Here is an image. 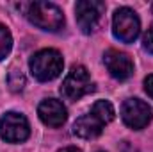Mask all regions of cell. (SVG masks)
<instances>
[{
	"instance_id": "obj_1",
	"label": "cell",
	"mask_w": 153,
	"mask_h": 152,
	"mask_svg": "<svg viewBox=\"0 0 153 152\" xmlns=\"http://www.w3.org/2000/svg\"><path fill=\"white\" fill-rule=\"evenodd\" d=\"M23 7L27 20L43 31L57 32L64 27V14L52 2H30L25 4Z\"/></svg>"
},
{
	"instance_id": "obj_2",
	"label": "cell",
	"mask_w": 153,
	"mask_h": 152,
	"mask_svg": "<svg viewBox=\"0 0 153 152\" xmlns=\"http://www.w3.org/2000/svg\"><path fill=\"white\" fill-rule=\"evenodd\" d=\"M29 66H30L32 75L36 77L38 81L46 82V81H53L55 77L61 75L62 66H64V61H62V56L57 50L45 48V50L36 52L30 57Z\"/></svg>"
},
{
	"instance_id": "obj_3",
	"label": "cell",
	"mask_w": 153,
	"mask_h": 152,
	"mask_svg": "<svg viewBox=\"0 0 153 152\" xmlns=\"http://www.w3.org/2000/svg\"><path fill=\"white\" fill-rule=\"evenodd\" d=\"M94 91V84L91 81V75L87 72L85 66L82 65H76L73 66L68 75L64 77L62 81V86H61V95L66 99V100H78L82 99L84 95Z\"/></svg>"
},
{
	"instance_id": "obj_4",
	"label": "cell",
	"mask_w": 153,
	"mask_h": 152,
	"mask_svg": "<svg viewBox=\"0 0 153 152\" xmlns=\"http://www.w3.org/2000/svg\"><path fill=\"white\" fill-rule=\"evenodd\" d=\"M112 32L119 41L132 43L141 32V22L130 7H119L112 18Z\"/></svg>"
},
{
	"instance_id": "obj_5",
	"label": "cell",
	"mask_w": 153,
	"mask_h": 152,
	"mask_svg": "<svg viewBox=\"0 0 153 152\" xmlns=\"http://www.w3.org/2000/svg\"><path fill=\"white\" fill-rule=\"evenodd\" d=\"M30 134L29 122L20 113H5L0 118V138L7 143H20L25 141Z\"/></svg>"
},
{
	"instance_id": "obj_6",
	"label": "cell",
	"mask_w": 153,
	"mask_h": 152,
	"mask_svg": "<svg viewBox=\"0 0 153 152\" xmlns=\"http://www.w3.org/2000/svg\"><path fill=\"white\" fill-rule=\"evenodd\" d=\"M105 11V4L100 0H80L75 5V18L82 32L89 34L96 29L102 14Z\"/></svg>"
},
{
	"instance_id": "obj_7",
	"label": "cell",
	"mask_w": 153,
	"mask_h": 152,
	"mask_svg": "<svg viewBox=\"0 0 153 152\" xmlns=\"http://www.w3.org/2000/svg\"><path fill=\"white\" fill-rule=\"evenodd\" d=\"M121 118L130 129H144L152 122V108L141 99H126L121 108Z\"/></svg>"
},
{
	"instance_id": "obj_8",
	"label": "cell",
	"mask_w": 153,
	"mask_h": 152,
	"mask_svg": "<svg viewBox=\"0 0 153 152\" xmlns=\"http://www.w3.org/2000/svg\"><path fill=\"white\" fill-rule=\"evenodd\" d=\"M103 63H105L109 74L117 81H126L134 74V61L125 52H119V50H114V48L107 50L103 54Z\"/></svg>"
},
{
	"instance_id": "obj_9",
	"label": "cell",
	"mask_w": 153,
	"mask_h": 152,
	"mask_svg": "<svg viewBox=\"0 0 153 152\" xmlns=\"http://www.w3.org/2000/svg\"><path fill=\"white\" fill-rule=\"evenodd\" d=\"M38 114L41 118V122L45 125H48V127H61L68 118L66 108L57 99H45L39 104Z\"/></svg>"
},
{
	"instance_id": "obj_10",
	"label": "cell",
	"mask_w": 153,
	"mask_h": 152,
	"mask_svg": "<svg viewBox=\"0 0 153 152\" xmlns=\"http://www.w3.org/2000/svg\"><path fill=\"white\" fill-rule=\"evenodd\" d=\"M103 122L100 118H96L93 113L84 114L80 116L73 125V132H75L78 138H84V140H93V138H98L103 131Z\"/></svg>"
},
{
	"instance_id": "obj_11",
	"label": "cell",
	"mask_w": 153,
	"mask_h": 152,
	"mask_svg": "<svg viewBox=\"0 0 153 152\" xmlns=\"http://www.w3.org/2000/svg\"><path fill=\"white\" fill-rule=\"evenodd\" d=\"M91 113L94 114L96 118H100L105 125L114 120V114H116L114 108H112V104L109 100H96L93 104V108H91Z\"/></svg>"
},
{
	"instance_id": "obj_12",
	"label": "cell",
	"mask_w": 153,
	"mask_h": 152,
	"mask_svg": "<svg viewBox=\"0 0 153 152\" xmlns=\"http://www.w3.org/2000/svg\"><path fill=\"white\" fill-rule=\"evenodd\" d=\"M11 48H13V36L7 27L0 25V61L9 56Z\"/></svg>"
},
{
	"instance_id": "obj_13",
	"label": "cell",
	"mask_w": 153,
	"mask_h": 152,
	"mask_svg": "<svg viewBox=\"0 0 153 152\" xmlns=\"http://www.w3.org/2000/svg\"><path fill=\"white\" fill-rule=\"evenodd\" d=\"M7 82H9L11 91H22L23 86H25V75L22 74V70L13 68L9 72V75H7Z\"/></svg>"
},
{
	"instance_id": "obj_14",
	"label": "cell",
	"mask_w": 153,
	"mask_h": 152,
	"mask_svg": "<svg viewBox=\"0 0 153 152\" xmlns=\"http://www.w3.org/2000/svg\"><path fill=\"white\" fill-rule=\"evenodd\" d=\"M143 43H144V48L150 52V54H153V25L144 32V38H143Z\"/></svg>"
},
{
	"instance_id": "obj_15",
	"label": "cell",
	"mask_w": 153,
	"mask_h": 152,
	"mask_svg": "<svg viewBox=\"0 0 153 152\" xmlns=\"http://www.w3.org/2000/svg\"><path fill=\"white\" fill-rule=\"evenodd\" d=\"M144 90H146V93L153 99V74L144 79Z\"/></svg>"
},
{
	"instance_id": "obj_16",
	"label": "cell",
	"mask_w": 153,
	"mask_h": 152,
	"mask_svg": "<svg viewBox=\"0 0 153 152\" xmlns=\"http://www.w3.org/2000/svg\"><path fill=\"white\" fill-rule=\"evenodd\" d=\"M59 152H82V150L76 149V147H64V149H61Z\"/></svg>"
},
{
	"instance_id": "obj_17",
	"label": "cell",
	"mask_w": 153,
	"mask_h": 152,
	"mask_svg": "<svg viewBox=\"0 0 153 152\" xmlns=\"http://www.w3.org/2000/svg\"><path fill=\"white\" fill-rule=\"evenodd\" d=\"M152 11H153V5H152Z\"/></svg>"
}]
</instances>
